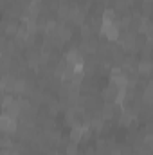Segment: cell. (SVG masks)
<instances>
[{
  "label": "cell",
  "instance_id": "obj_1",
  "mask_svg": "<svg viewBox=\"0 0 153 155\" xmlns=\"http://www.w3.org/2000/svg\"><path fill=\"white\" fill-rule=\"evenodd\" d=\"M99 33H101L105 38L112 40V41L119 40V35H121V31H119V25H117L115 22H101Z\"/></svg>",
  "mask_w": 153,
  "mask_h": 155
},
{
  "label": "cell",
  "instance_id": "obj_2",
  "mask_svg": "<svg viewBox=\"0 0 153 155\" xmlns=\"http://www.w3.org/2000/svg\"><path fill=\"white\" fill-rule=\"evenodd\" d=\"M110 85H114L119 90H126L128 88V76L121 71V69H112L110 72Z\"/></svg>",
  "mask_w": 153,
  "mask_h": 155
},
{
  "label": "cell",
  "instance_id": "obj_3",
  "mask_svg": "<svg viewBox=\"0 0 153 155\" xmlns=\"http://www.w3.org/2000/svg\"><path fill=\"white\" fill-rule=\"evenodd\" d=\"M83 119H85V114H83L81 107H70L67 110V123L72 128L74 126H83Z\"/></svg>",
  "mask_w": 153,
  "mask_h": 155
},
{
  "label": "cell",
  "instance_id": "obj_4",
  "mask_svg": "<svg viewBox=\"0 0 153 155\" xmlns=\"http://www.w3.org/2000/svg\"><path fill=\"white\" fill-rule=\"evenodd\" d=\"M18 130V121L2 114L0 116V134H15Z\"/></svg>",
  "mask_w": 153,
  "mask_h": 155
},
{
  "label": "cell",
  "instance_id": "obj_5",
  "mask_svg": "<svg viewBox=\"0 0 153 155\" xmlns=\"http://www.w3.org/2000/svg\"><path fill=\"white\" fill-rule=\"evenodd\" d=\"M65 61H69L74 67H85V58H83L81 51H77V49H70L65 54Z\"/></svg>",
  "mask_w": 153,
  "mask_h": 155
},
{
  "label": "cell",
  "instance_id": "obj_6",
  "mask_svg": "<svg viewBox=\"0 0 153 155\" xmlns=\"http://www.w3.org/2000/svg\"><path fill=\"white\" fill-rule=\"evenodd\" d=\"M103 97H105L106 103H112V105H114L115 101H117V97H119V88H115L114 85L106 87L105 92H103Z\"/></svg>",
  "mask_w": 153,
  "mask_h": 155
},
{
  "label": "cell",
  "instance_id": "obj_7",
  "mask_svg": "<svg viewBox=\"0 0 153 155\" xmlns=\"http://www.w3.org/2000/svg\"><path fill=\"white\" fill-rule=\"evenodd\" d=\"M18 27H20V25H18L15 20H9V22L4 25V31H5V35H11V36H15V35L18 33Z\"/></svg>",
  "mask_w": 153,
  "mask_h": 155
},
{
  "label": "cell",
  "instance_id": "obj_8",
  "mask_svg": "<svg viewBox=\"0 0 153 155\" xmlns=\"http://www.w3.org/2000/svg\"><path fill=\"white\" fill-rule=\"evenodd\" d=\"M137 71H139V74H150V71H151V63H150V60H144V61H141V63H137V67H135Z\"/></svg>",
  "mask_w": 153,
  "mask_h": 155
},
{
  "label": "cell",
  "instance_id": "obj_9",
  "mask_svg": "<svg viewBox=\"0 0 153 155\" xmlns=\"http://www.w3.org/2000/svg\"><path fill=\"white\" fill-rule=\"evenodd\" d=\"M101 22H115V11L114 9H105Z\"/></svg>",
  "mask_w": 153,
  "mask_h": 155
},
{
  "label": "cell",
  "instance_id": "obj_10",
  "mask_svg": "<svg viewBox=\"0 0 153 155\" xmlns=\"http://www.w3.org/2000/svg\"><path fill=\"white\" fill-rule=\"evenodd\" d=\"M67 155H77V143H70L67 146Z\"/></svg>",
  "mask_w": 153,
  "mask_h": 155
}]
</instances>
